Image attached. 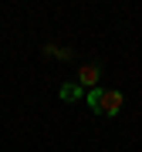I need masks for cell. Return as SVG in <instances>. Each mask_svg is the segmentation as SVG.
I'll list each match as a JSON object with an SVG mask.
<instances>
[{
  "label": "cell",
  "mask_w": 142,
  "mask_h": 152,
  "mask_svg": "<svg viewBox=\"0 0 142 152\" xmlns=\"http://www.w3.org/2000/svg\"><path fill=\"white\" fill-rule=\"evenodd\" d=\"M122 105H125V95L115 91V88H98V102L91 105L95 115H105V118H112V115L122 112Z\"/></svg>",
  "instance_id": "1"
},
{
  "label": "cell",
  "mask_w": 142,
  "mask_h": 152,
  "mask_svg": "<svg viewBox=\"0 0 142 152\" xmlns=\"http://www.w3.org/2000/svg\"><path fill=\"white\" fill-rule=\"evenodd\" d=\"M98 78H102V64L98 61H88V64H81L78 68V88H88V91H91V88H98Z\"/></svg>",
  "instance_id": "2"
},
{
  "label": "cell",
  "mask_w": 142,
  "mask_h": 152,
  "mask_svg": "<svg viewBox=\"0 0 142 152\" xmlns=\"http://www.w3.org/2000/svg\"><path fill=\"white\" fill-rule=\"evenodd\" d=\"M61 98H64V102H78V98H81V88L78 85H64L61 88Z\"/></svg>",
  "instance_id": "3"
},
{
  "label": "cell",
  "mask_w": 142,
  "mask_h": 152,
  "mask_svg": "<svg viewBox=\"0 0 142 152\" xmlns=\"http://www.w3.org/2000/svg\"><path fill=\"white\" fill-rule=\"evenodd\" d=\"M44 54H54V58H71L68 48H54V44H44Z\"/></svg>",
  "instance_id": "4"
}]
</instances>
